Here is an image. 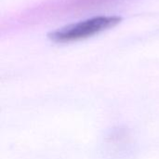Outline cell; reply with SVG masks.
Listing matches in <instances>:
<instances>
[{"mask_svg": "<svg viewBox=\"0 0 159 159\" xmlns=\"http://www.w3.org/2000/svg\"><path fill=\"white\" fill-rule=\"evenodd\" d=\"M121 20L122 17L117 15L96 16L59 28L49 33L48 37L56 43L77 41L113 28Z\"/></svg>", "mask_w": 159, "mask_h": 159, "instance_id": "cell-1", "label": "cell"}]
</instances>
